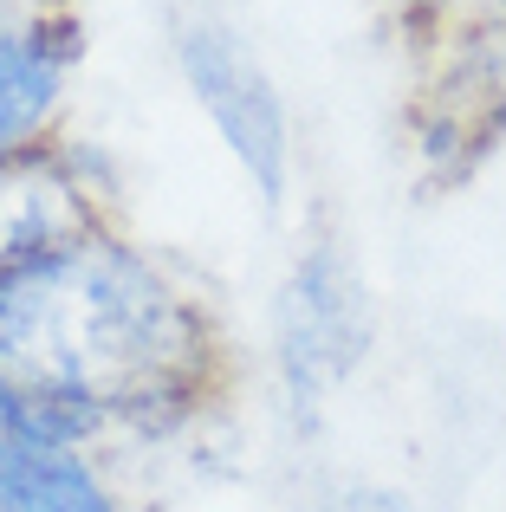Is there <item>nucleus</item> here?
<instances>
[{"mask_svg": "<svg viewBox=\"0 0 506 512\" xmlns=\"http://www.w3.org/2000/svg\"><path fill=\"white\" fill-rule=\"evenodd\" d=\"M364 344H370L364 273L351 266L338 240H312L292 260L273 305V363L292 409H318L364 363Z\"/></svg>", "mask_w": 506, "mask_h": 512, "instance_id": "obj_3", "label": "nucleus"}, {"mask_svg": "<svg viewBox=\"0 0 506 512\" xmlns=\"http://www.w3.org/2000/svg\"><path fill=\"white\" fill-rule=\"evenodd\" d=\"M0 512H130V500L98 454L0 441Z\"/></svg>", "mask_w": 506, "mask_h": 512, "instance_id": "obj_6", "label": "nucleus"}, {"mask_svg": "<svg viewBox=\"0 0 506 512\" xmlns=\"http://www.w3.org/2000/svg\"><path fill=\"white\" fill-rule=\"evenodd\" d=\"M487 137L506 143V20L494 26V104H487Z\"/></svg>", "mask_w": 506, "mask_h": 512, "instance_id": "obj_7", "label": "nucleus"}, {"mask_svg": "<svg viewBox=\"0 0 506 512\" xmlns=\"http://www.w3.org/2000/svg\"><path fill=\"white\" fill-rule=\"evenodd\" d=\"M338 512H416V506H409L396 487H344Z\"/></svg>", "mask_w": 506, "mask_h": 512, "instance_id": "obj_8", "label": "nucleus"}, {"mask_svg": "<svg viewBox=\"0 0 506 512\" xmlns=\"http://www.w3.org/2000/svg\"><path fill=\"white\" fill-rule=\"evenodd\" d=\"M78 52H85V39H78L72 7L0 26V156L39 150L59 137Z\"/></svg>", "mask_w": 506, "mask_h": 512, "instance_id": "obj_5", "label": "nucleus"}, {"mask_svg": "<svg viewBox=\"0 0 506 512\" xmlns=\"http://www.w3.org/2000/svg\"><path fill=\"white\" fill-rule=\"evenodd\" d=\"M111 227L104 182L65 137L0 156V273Z\"/></svg>", "mask_w": 506, "mask_h": 512, "instance_id": "obj_4", "label": "nucleus"}, {"mask_svg": "<svg viewBox=\"0 0 506 512\" xmlns=\"http://www.w3.org/2000/svg\"><path fill=\"white\" fill-rule=\"evenodd\" d=\"M176 65H182L189 98L215 124V137L247 169L253 195L266 208H279L292 188V117H286V98L273 91V78H266V65L215 13H189L176 26Z\"/></svg>", "mask_w": 506, "mask_h": 512, "instance_id": "obj_2", "label": "nucleus"}, {"mask_svg": "<svg viewBox=\"0 0 506 512\" xmlns=\"http://www.w3.org/2000/svg\"><path fill=\"white\" fill-rule=\"evenodd\" d=\"M0 435H7V389H0Z\"/></svg>", "mask_w": 506, "mask_h": 512, "instance_id": "obj_9", "label": "nucleus"}, {"mask_svg": "<svg viewBox=\"0 0 506 512\" xmlns=\"http://www.w3.org/2000/svg\"><path fill=\"white\" fill-rule=\"evenodd\" d=\"M228 338L202 292L117 227L0 273L7 435L46 448H169L215 409Z\"/></svg>", "mask_w": 506, "mask_h": 512, "instance_id": "obj_1", "label": "nucleus"}]
</instances>
